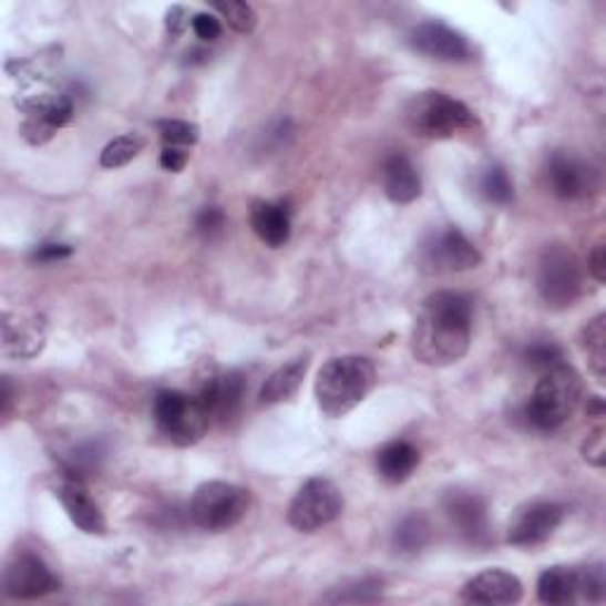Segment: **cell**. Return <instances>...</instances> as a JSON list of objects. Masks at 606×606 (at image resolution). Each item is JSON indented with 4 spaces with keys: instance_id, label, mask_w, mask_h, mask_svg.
<instances>
[{
    "instance_id": "1",
    "label": "cell",
    "mask_w": 606,
    "mask_h": 606,
    "mask_svg": "<svg viewBox=\"0 0 606 606\" xmlns=\"http://www.w3.org/2000/svg\"><path fill=\"white\" fill-rule=\"evenodd\" d=\"M474 306L460 291H436L424 299L412 330V356L422 366L448 368L472 346Z\"/></svg>"
},
{
    "instance_id": "2",
    "label": "cell",
    "mask_w": 606,
    "mask_h": 606,
    "mask_svg": "<svg viewBox=\"0 0 606 606\" xmlns=\"http://www.w3.org/2000/svg\"><path fill=\"white\" fill-rule=\"evenodd\" d=\"M374 366L362 356L327 360L316 379V398L327 418L339 420L358 408L374 389Z\"/></svg>"
},
{
    "instance_id": "3",
    "label": "cell",
    "mask_w": 606,
    "mask_h": 606,
    "mask_svg": "<svg viewBox=\"0 0 606 606\" xmlns=\"http://www.w3.org/2000/svg\"><path fill=\"white\" fill-rule=\"evenodd\" d=\"M583 401V379L581 374L559 362L549 370H545L535 384L531 401L526 405V420L541 431H554L564 422L574 418Z\"/></svg>"
},
{
    "instance_id": "4",
    "label": "cell",
    "mask_w": 606,
    "mask_h": 606,
    "mask_svg": "<svg viewBox=\"0 0 606 606\" xmlns=\"http://www.w3.org/2000/svg\"><path fill=\"white\" fill-rule=\"evenodd\" d=\"M405 126L412 135L427 141H448L453 135L479 129V119L462 100L441 91H427L408 102Z\"/></svg>"
},
{
    "instance_id": "5",
    "label": "cell",
    "mask_w": 606,
    "mask_h": 606,
    "mask_svg": "<svg viewBox=\"0 0 606 606\" xmlns=\"http://www.w3.org/2000/svg\"><path fill=\"white\" fill-rule=\"evenodd\" d=\"M249 505L251 495L247 489L228 481H206L189 502V516L202 531L220 533L237 526L247 516Z\"/></svg>"
},
{
    "instance_id": "6",
    "label": "cell",
    "mask_w": 606,
    "mask_h": 606,
    "mask_svg": "<svg viewBox=\"0 0 606 606\" xmlns=\"http://www.w3.org/2000/svg\"><path fill=\"white\" fill-rule=\"evenodd\" d=\"M154 422L173 445L181 448L199 443L212 424L199 398L183 391H162L154 398Z\"/></svg>"
},
{
    "instance_id": "7",
    "label": "cell",
    "mask_w": 606,
    "mask_h": 606,
    "mask_svg": "<svg viewBox=\"0 0 606 606\" xmlns=\"http://www.w3.org/2000/svg\"><path fill=\"white\" fill-rule=\"evenodd\" d=\"M343 510V495L335 481L308 479L289 505V524L301 533H316L332 524Z\"/></svg>"
},
{
    "instance_id": "8",
    "label": "cell",
    "mask_w": 606,
    "mask_h": 606,
    "mask_svg": "<svg viewBox=\"0 0 606 606\" xmlns=\"http://www.w3.org/2000/svg\"><path fill=\"white\" fill-rule=\"evenodd\" d=\"M538 291L552 308L576 304L583 291V273L576 254L568 247H547L538 264Z\"/></svg>"
},
{
    "instance_id": "9",
    "label": "cell",
    "mask_w": 606,
    "mask_h": 606,
    "mask_svg": "<svg viewBox=\"0 0 606 606\" xmlns=\"http://www.w3.org/2000/svg\"><path fill=\"white\" fill-rule=\"evenodd\" d=\"M17 107L24 112L22 137L31 145H43L55 135L58 129L66 126L74 116V102L60 93H39L17 102Z\"/></svg>"
},
{
    "instance_id": "10",
    "label": "cell",
    "mask_w": 606,
    "mask_h": 606,
    "mask_svg": "<svg viewBox=\"0 0 606 606\" xmlns=\"http://www.w3.org/2000/svg\"><path fill=\"white\" fill-rule=\"evenodd\" d=\"M481 251L458 228L434 233L420 251V264L427 273H464L481 266Z\"/></svg>"
},
{
    "instance_id": "11",
    "label": "cell",
    "mask_w": 606,
    "mask_h": 606,
    "mask_svg": "<svg viewBox=\"0 0 606 606\" xmlns=\"http://www.w3.org/2000/svg\"><path fill=\"white\" fill-rule=\"evenodd\" d=\"M3 590L12 599H39L60 590V581L41 557L22 552L6 568Z\"/></svg>"
},
{
    "instance_id": "12",
    "label": "cell",
    "mask_w": 606,
    "mask_h": 606,
    "mask_svg": "<svg viewBox=\"0 0 606 606\" xmlns=\"http://www.w3.org/2000/svg\"><path fill=\"white\" fill-rule=\"evenodd\" d=\"M564 522V507L557 502H531L512 518L507 543L516 547H533L545 543Z\"/></svg>"
},
{
    "instance_id": "13",
    "label": "cell",
    "mask_w": 606,
    "mask_h": 606,
    "mask_svg": "<svg viewBox=\"0 0 606 606\" xmlns=\"http://www.w3.org/2000/svg\"><path fill=\"white\" fill-rule=\"evenodd\" d=\"M443 510L450 518V524L458 528V533L466 543L486 545L489 533V505L486 500L476 493L466 491H450L443 500Z\"/></svg>"
},
{
    "instance_id": "14",
    "label": "cell",
    "mask_w": 606,
    "mask_h": 606,
    "mask_svg": "<svg viewBox=\"0 0 606 606\" xmlns=\"http://www.w3.org/2000/svg\"><path fill=\"white\" fill-rule=\"evenodd\" d=\"M410 45L418 53L443 60V62H462L472 55V45L460 31L450 29L439 22H424L410 31Z\"/></svg>"
},
{
    "instance_id": "15",
    "label": "cell",
    "mask_w": 606,
    "mask_h": 606,
    "mask_svg": "<svg viewBox=\"0 0 606 606\" xmlns=\"http://www.w3.org/2000/svg\"><path fill=\"white\" fill-rule=\"evenodd\" d=\"M55 495L60 497L66 516L72 518L74 526H79L83 533L102 535L107 531L105 514H102L100 505L93 500L89 489H85V483H83L81 476H74V474L64 476Z\"/></svg>"
},
{
    "instance_id": "16",
    "label": "cell",
    "mask_w": 606,
    "mask_h": 606,
    "mask_svg": "<svg viewBox=\"0 0 606 606\" xmlns=\"http://www.w3.org/2000/svg\"><path fill=\"white\" fill-rule=\"evenodd\" d=\"M197 398L212 422H228L239 412L242 401H245V377L239 372L212 377L202 387Z\"/></svg>"
},
{
    "instance_id": "17",
    "label": "cell",
    "mask_w": 606,
    "mask_h": 606,
    "mask_svg": "<svg viewBox=\"0 0 606 606\" xmlns=\"http://www.w3.org/2000/svg\"><path fill=\"white\" fill-rule=\"evenodd\" d=\"M524 597V585L502 568H489L462 587V599L472 604H516Z\"/></svg>"
},
{
    "instance_id": "18",
    "label": "cell",
    "mask_w": 606,
    "mask_h": 606,
    "mask_svg": "<svg viewBox=\"0 0 606 606\" xmlns=\"http://www.w3.org/2000/svg\"><path fill=\"white\" fill-rule=\"evenodd\" d=\"M547 183L557 197L578 199L595 187V171L568 154H554L547 164Z\"/></svg>"
},
{
    "instance_id": "19",
    "label": "cell",
    "mask_w": 606,
    "mask_h": 606,
    "mask_svg": "<svg viewBox=\"0 0 606 606\" xmlns=\"http://www.w3.org/2000/svg\"><path fill=\"white\" fill-rule=\"evenodd\" d=\"M45 346V320L39 316L3 318V351L10 358H37Z\"/></svg>"
},
{
    "instance_id": "20",
    "label": "cell",
    "mask_w": 606,
    "mask_h": 606,
    "mask_svg": "<svg viewBox=\"0 0 606 606\" xmlns=\"http://www.w3.org/2000/svg\"><path fill=\"white\" fill-rule=\"evenodd\" d=\"M251 228L258 235V239L264 242V245L277 249L285 247L291 235V218L285 204H273V202H264L258 199L251 204Z\"/></svg>"
},
{
    "instance_id": "21",
    "label": "cell",
    "mask_w": 606,
    "mask_h": 606,
    "mask_svg": "<svg viewBox=\"0 0 606 606\" xmlns=\"http://www.w3.org/2000/svg\"><path fill=\"white\" fill-rule=\"evenodd\" d=\"M384 193L396 204H410L422 195V181L405 154H391L382 171Z\"/></svg>"
},
{
    "instance_id": "22",
    "label": "cell",
    "mask_w": 606,
    "mask_h": 606,
    "mask_svg": "<svg viewBox=\"0 0 606 606\" xmlns=\"http://www.w3.org/2000/svg\"><path fill=\"white\" fill-rule=\"evenodd\" d=\"M420 464V450L408 441L387 443L377 453V472L389 483H403Z\"/></svg>"
},
{
    "instance_id": "23",
    "label": "cell",
    "mask_w": 606,
    "mask_h": 606,
    "mask_svg": "<svg viewBox=\"0 0 606 606\" xmlns=\"http://www.w3.org/2000/svg\"><path fill=\"white\" fill-rule=\"evenodd\" d=\"M578 597V571L568 566H552L538 578V599L549 606L574 604Z\"/></svg>"
},
{
    "instance_id": "24",
    "label": "cell",
    "mask_w": 606,
    "mask_h": 606,
    "mask_svg": "<svg viewBox=\"0 0 606 606\" xmlns=\"http://www.w3.org/2000/svg\"><path fill=\"white\" fill-rule=\"evenodd\" d=\"M306 372H308V358H297V360L287 362V366L277 368L266 379V384H264L261 393H258V398H261V403L264 405H275V403L287 401L289 396H294V393L299 391Z\"/></svg>"
},
{
    "instance_id": "25",
    "label": "cell",
    "mask_w": 606,
    "mask_h": 606,
    "mask_svg": "<svg viewBox=\"0 0 606 606\" xmlns=\"http://www.w3.org/2000/svg\"><path fill=\"white\" fill-rule=\"evenodd\" d=\"M431 526L422 514H410L393 531V547L401 554H418L429 545Z\"/></svg>"
},
{
    "instance_id": "26",
    "label": "cell",
    "mask_w": 606,
    "mask_h": 606,
    "mask_svg": "<svg viewBox=\"0 0 606 606\" xmlns=\"http://www.w3.org/2000/svg\"><path fill=\"white\" fill-rule=\"evenodd\" d=\"M143 147H145V141L141 135H135V133L119 135L105 150H102L100 164L105 168H121V166H126L129 162H133L137 154L143 152Z\"/></svg>"
},
{
    "instance_id": "27",
    "label": "cell",
    "mask_w": 606,
    "mask_h": 606,
    "mask_svg": "<svg viewBox=\"0 0 606 606\" xmlns=\"http://www.w3.org/2000/svg\"><path fill=\"white\" fill-rule=\"evenodd\" d=\"M481 195L493 204H510L514 199V185L502 166H489L479 178Z\"/></svg>"
},
{
    "instance_id": "28",
    "label": "cell",
    "mask_w": 606,
    "mask_h": 606,
    "mask_svg": "<svg viewBox=\"0 0 606 606\" xmlns=\"http://www.w3.org/2000/svg\"><path fill=\"white\" fill-rule=\"evenodd\" d=\"M583 346L590 358V366L599 379H604L606 372V325L604 316H597L590 325L583 330Z\"/></svg>"
},
{
    "instance_id": "29",
    "label": "cell",
    "mask_w": 606,
    "mask_h": 606,
    "mask_svg": "<svg viewBox=\"0 0 606 606\" xmlns=\"http://www.w3.org/2000/svg\"><path fill=\"white\" fill-rule=\"evenodd\" d=\"M160 133L164 147H193L199 141V126L189 124V121H181V119H168L160 124Z\"/></svg>"
},
{
    "instance_id": "30",
    "label": "cell",
    "mask_w": 606,
    "mask_h": 606,
    "mask_svg": "<svg viewBox=\"0 0 606 606\" xmlns=\"http://www.w3.org/2000/svg\"><path fill=\"white\" fill-rule=\"evenodd\" d=\"M524 360L526 366L545 372L554 366H559V362H564V351L552 341H535L524 349Z\"/></svg>"
},
{
    "instance_id": "31",
    "label": "cell",
    "mask_w": 606,
    "mask_h": 606,
    "mask_svg": "<svg viewBox=\"0 0 606 606\" xmlns=\"http://www.w3.org/2000/svg\"><path fill=\"white\" fill-rule=\"evenodd\" d=\"M578 595L587 602H604L606 597V574L604 566H585L578 571Z\"/></svg>"
},
{
    "instance_id": "32",
    "label": "cell",
    "mask_w": 606,
    "mask_h": 606,
    "mask_svg": "<svg viewBox=\"0 0 606 606\" xmlns=\"http://www.w3.org/2000/svg\"><path fill=\"white\" fill-rule=\"evenodd\" d=\"M322 599L325 602H335V604H339V602H353V604H358V602H362V604L377 602V599H382V585H379L377 581H360L351 587H339L337 593L325 595Z\"/></svg>"
},
{
    "instance_id": "33",
    "label": "cell",
    "mask_w": 606,
    "mask_h": 606,
    "mask_svg": "<svg viewBox=\"0 0 606 606\" xmlns=\"http://www.w3.org/2000/svg\"><path fill=\"white\" fill-rule=\"evenodd\" d=\"M216 10L225 17L237 33H251L256 29V12L251 6L242 3V0H230V3H216Z\"/></svg>"
},
{
    "instance_id": "34",
    "label": "cell",
    "mask_w": 606,
    "mask_h": 606,
    "mask_svg": "<svg viewBox=\"0 0 606 606\" xmlns=\"http://www.w3.org/2000/svg\"><path fill=\"white\" fill-rule=\"evenodd\" d=\"M195 228L204 237H214L225 228V214L218 206H204V209L197 214Z\"/></svg>"
},
{
    "instance_id": "35",
    "label": "cell",
    "mask_w": 606,
    "mask_h": 606,
    "mask_svg": "<svg viewBox=\"0 0 606 606\" xmlns=\"http://www.w3.org/2000/svg\"><path fill=\"white\" fill-rule=\"evenodd\" d=\"M193 31L197 33V39H202L206 43H214L220 37L223 27H220L218 17H214L212 12H199L193 20Z\"/></svg>"
},
{
    "instance_id": "36",
    "label": "cell",
    "mask_w": 606,
    "mask_h": 606,
    "mask_svg": "<svg viewBox=\"0 0 606 606\" xmlns=\"http://www.w3.org/2000/svg\"><path fill=\"white\" fill-rule=\"evenodd\" d=\"M583 458L595 466H604V429L602 427L595 429L583 443Z\"/></svg>"
},
{
    "instance_id": "37",
    "label": "cell",
    "mask_w": 606,
    "mask_h": 606,
    "mask_svg": "<svg viewBox=\"0 0 606 606\" xmlns=\"http://www.w3.org/2000/svg\"><path fill=\"white\" fill-rule=\"evenodd\" d=\"M66 256H72V247L69 245H41L37 251H33V261L53 264V261H62V258Z\"/></svg>"
},
{
    "instance_id": "38",
    "label": "cell",
    "mask_w": 606,
    "mask_h": 606,
    "mask_svg": "<svg viewBox=\"0 0 606 606\" xmlns=\"http://www.w3.org/2000/svg\"><path fill=\"white\" fill-rule=\"evenodd\" d=\"M162 166L171 173H181L187 164V150L183 147H164L162 150Z\"/></svg>"
},
{
    "instance_id": "39",
    "label": "cell",
    "mask_w": 606,
    "mask_h": 606,
    "mask_svg": "<svg viewBox=\"0 0 606 606\" xmlns=\"http://www.w3.org/2000/svg\"><path fill=\"white\" fill-rule=\"evenodd\" d=\"M587 270H590V275L599 285L606 280V249H604V245H597L593 249L590 258H587Z\"/></svg>"
},
{
    "instance_id": "40",
    "label": "cell",
    "mask_w": 606,
    "mask_h": 606,
    "mask_svg": "<svg viewBox=\"0 0 606 606\" xmlns=\"http://www.w3.org/2000/svg\"><path fill=\"white\" fill-rule=\"evenodd\" d=\"M187 10L185 8H181V6H176V8H171L168 12H166V29H168V33H171V37H181V33L187 29Z\"/></svg>"
}]
</instances>
